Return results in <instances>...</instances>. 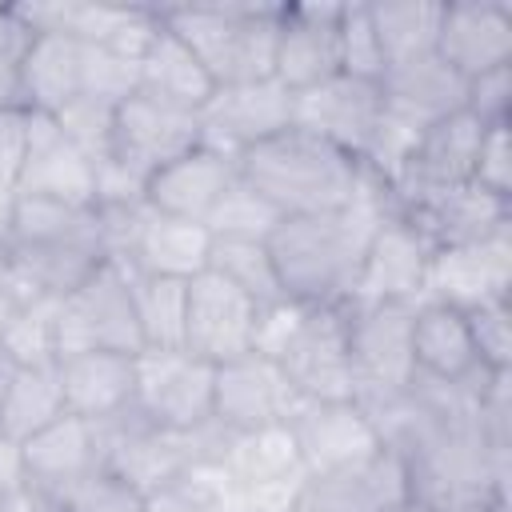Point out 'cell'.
<instances>
[{
	"label": "cell",
	"mask_w": 512,
	"mask_h": 512,
	"mask_svg": "<svg viewBox=\"0 0 512 512\" xmlns=\"http://www.w3.org/2000/svg\"><path fill=\"white\" fill-rule=\"evenodd\" d=\"M212 376L216 364L188 348L140 352L132 412L160 432H192L212 420Z\"/></svg>",
	"instance_id": "ba28073f"
},
{
	"label": "cell",
	"mask_w": 512,
	"mask_h": 512,
	"mask_svg": "<svg viewBox=\"0 0 512 512\" xmlns=\"http://www.w3.org/2000/svg\"><path fill=\"white\" fill-rule=\"evenodd\" d=\"M88 92V44L60 32H32L20 52V104L24 112L56 116Z\"/></svg>",
	"instance_id": "cb8c5ba5"
},
{
	"label": "cell",
	"mask_w": 512,
	"mask_h": 512,
	"mask_svg": "<svg viewBox=\"0 0 512 512\" xmlns=\"http://www.w3.org/2000/svg\"><path fill=\"white\" fill-rule=\"evenodd\" d=\"M368 16L388 64L436 52V32L444 16L440 0H372Z\"/></svg>",
	"instance_id": "1f68e13d"
},
{
	"label": "cell",
	"mask_w": 512,
	"mask_h": 512,
	"mask_svg": "<svg viewBox=\"0 0 512 512\" xmlns=\"http://www.w3.org/2000/svg\"><path fill=\"white\" fill-rule=\"evenodd\" d=\"M136 92L156 96L176 108H188V112H200L208 104V96L216 92V84L204 72V64L196 60V52L176 32H168L160 20L156 40L148 44V52L136 64Z\"/></svg>",
	"instance_id": "f1b7e54d"
},
{
	"label": "cell",
	"mask_w": 512,
	"mask_h": 512,
	"mask_svg": "<svg viewBox=\"0 0 512 512\" xmlns=\"http://www.w3.org/2000/svg\"><path fill=\"white\" fill-rule=\"evenodd\" d=\"M148 512H212V508L184 480H172L168 488H160V492L148 496Z\"/></svg>",
	"instance_id": "bcb514c9"
},
{
	"label": "cell",
	"mask_w": 512,
	"mask_h": 512,
	"mask_svg": "<svg viewBox=\"0 0 512 512\" xmlns=\"http://www.w3.org/2000/svg\"><path fill=\"white\" fill-rule=\"evenodd\" d=\"M412 360L420 380L468 384L484 368L476 364L468 316L444 300H420L412 308Z\"/></svg>",
	"instance_id": "83f0119b"
},
{
	"label": "cell",
	"mask_w": 512,
	"mask_h": 512,
	"mask_svg": "<svg viewBox=\"0 0 512 512\" xmlns=\"http://www.w3.org/2000/svg\"><path fill=\"white\" fill-rule=\"evenodd\" d=\"M64 416V388L56 360L48 364H16L4 396H0V428L16 440H28L32 432L48 428Z\"/></svg>",
	"instance_id": "4dcf8cb0"
},
{
	"label": "cell",
	"mask_w": 512,
	"mask_h": 512,
	"mask_svg": "<svg viewBox=\"0 0 512 512\" xmlns=\"http://www.w3.org/2000/svg\"><path fill=\"white\" fill-rule=\"evenodd\" d=\"M12 372H16V364H12L8 352L0 348V396H4V388H8V380H12Z\"/></svg>",
	"instance_id": "f907efd6"
},
{
	"label": "cell",
	"mask_w": 512,
	"mask_h": 512,
	"mask_svg": "<svg viewBox=\"0 0 512 512\" xmlns=\"http://www.w3.org/2000/svg\"><path fill=\"white\" fill-rule=\"evenodd\" d=\"M20 452H24V484L48 496H64L84 476L104 468L96 424L68 416V412L52 420L48 428L32 432L28 440H20Z\"/></svg>",
	"instance_id": "603a6c76"
},
{
	"label": "cell",
	"mask_w": 512,
	"mask_h": 512,
	"mask_svg": "<svg viewBox=\"0 0 512 512\" xmlns=\"http://www.w3.org/2000/svg\"><path fill=\"white\" fill-rule=\"evenodd\" d=\"M408 512H428V508H424V504H412V508H408Z\"/></svg>",
	"instance_id": "816d5d0a"
},
{
	"label": "cell",
	"mask_w": 512,
	"mask_h": 512,
	"mask_svg": "<svg viewBox=\"0 0 512 512\" xmlns=\"http://www.w3.org/2000/svg\"><path fill=\"white\" fill-rule=\"evenodd\" d=\"M384 68H388V60L380 52V40H376L368 4L364 0L344 4V12H340V72L380 84Z\"/></svg>",
	"instance_id": "8d00e7d4"
},
{
	"label": "cell",
	"mask_w": 512,
	"mask_h": 512,
	"mask_svg": "<svg viewBox=\"0 0 512 512\" xmlns=\"http://www.w3.org/2000/svg\"><path fill=\"white\" fill-rule=\"evenodd\" d=\"M16 196L96 208V164L56 128L52 116L28 112V140H24Z\"/></svg>",
	"instance_id": "44dd1931"
},
{
	"label": "cell",
	"mask_w": 512,
	"mask_h": 512,
	"mask_svg": "<svg viewBox=\"0 0 512 512\" xmlns=\"http://www.w3.org/2000/svg\"><path fill=\"white\" fill-rule=\"evenodd\" d=\"M160 20L176 32L216 88L272 80L280 4L264 0H208V4H160Z\"/></svg>",
	"instance_id": "277c9868"
},
{
	"label": "cell",
	"mask_w": 512,
	"mask_h": 512,
	"mask_svg": "<svg viewBox=\"0 0 512 512\" xmlns=\"http://www.w3.org/2000/svg\"><path fill=\"white\" fill-rule=\"evenodd\" d=\"M64 512H148V496L112 468H96L60 496Z\"/></svg>",
	"instance_id": "74e56055"
},
{
	"label": "cell",
	"mask_w": 512,
	"mask_h": 512,
	"mask_svg": "<svg viewBox=\"0 0 512 512\" xmlns=\"http://www.w3.org/2000/svg\"><path fill=\"white\" fill-rule=\"evenodd\" d=\"M260 304L240 288L220 280L216 272H200L188 280V312H184V348L208 364L236 360L252 352Z\"/></svg>",
	"instance_id": "e0dca14e"
},
{
	"label": "cell",
	"mask_w": 512,
	"mask_h": 512,
	"mask_svg": "<svg viewBox=\"0 0 512 512\" xmlns=\"http://www.w3.org/2000/svg\"><path fill=\"white\" fill-rule=\"evenodd\" d=\"M236 172L256 196H264L280 212V220L336 212L352 204L364 184L360 160L296 124L240 152Z\"/></svg>",
	"instance_id": "3957f363"
},
{
	"label": "cell",
	"mask_w": 512,
	"mask_h": 512,
	"mask_svg": "<svg viewBox=\"0 0 512 512\" xmlns=\"http://www.w3.org/2000/svg\"><path fill=\"white\" fill-rule=\"evenodd\" d=\"M0 508H4V512H64V508H60V496H48V492L28 488V484H24L16 496H8Z\"/></svg>",
	"instance_id": "c3c4849f"
},
{
	"label": "cell",
	"mask_w": 512,
	"mask_h": 512,
	"mask_svg": "<svg viewBox=\"0 0 512 512\" xmlns=\"http://www.w3.org/2000/svg\"><path fill=\"white\" fill-rule=\"evenodd\" d=\"M288 432L308 476L348 468L384 444L372 412L360 400H300V408L288 416Z\"/></svg>",
	"instance_id": "2e32d148"
},
{
	"label": "cell",
	"mask_w": 512,
	"mask_h": 512,
	"mask_svg": "<svg viewBox=\"0 0 512 512\" xmlns=\"http://www.w3.org/2000/svg\"><path fill=\"white\" fill-rule=\"evenodd\" d=\"M340 0L280 4L272 80L292 96L340 72Z\"/></svg>",
	"instance_id": "4fadbf2b"
},
{
	"label": "cell",
	"mask_w": 512,
	"mask_h": 512,
	"mask_svg": "<svg viewBox=\"0 0 512 512\" xmlns=\"http://www.w3.org/2000/svg\"><path fill=\"white\" fill-rule=\"evenodd\" d=\"M0 248L8 252L32 296L56 300L112 260L100 208L32 196H16L12 224Z\"/></svg>",
	"instance_id": "7a4b0ae2"
},
{
	"label": "cell",
	"mask_w": 512,
	"mask_h": 512,
	"mask_svg": "<svg viewBox=\"0 0 512 512\" xmlns=\"http://www.w3.org/2000/svg\"><path fill=\"white\" fill-rule=\"evenodd\" d=\"M380 120H384V92L376 80L336 72L324 84L292 96V124L328 140L352 160H364Z\"/></svg>",
	"instance_id": "30bf717a"
},
{
	"label": "cell",
	"mask_w": 512,
	"mask_h": 512,
	"mask_svg": "<svg viewBox=\"0 0 512 512\" xmlns=\"http://www.w3.org/2000/svg\"><path fill=\"white\" fill-rule=\"evenodd\" d=\"M220 464L240 484V492H256L272 484H300L308 476L288 424H272L256 432H228Z\"/></svg>",
	"instance_id": "f546056e"
},
{
	"label": "cell",
	"mask_w": 512,
	"mask_h": 512,
	"mask_svg": "<svg viewBox=\"0 0 512 512\" xmlns=\"http://www.w3.org/2000/svg\"><path fill=\"white\" fill-rule=\"evenodd\" d=\"M24 140H28V112L0 108V188L8 192H16V180H20Z\"/></svg>",
	"instance_id": "ee69618b"
},
{
	"label": "cell",
	"mask_w": 512,
	"mask_h": 512,
	"mask_svg": "<svg viewBox=\"0 0 512 512\" xmlns=\"http://www.w3.org/2000/svg\"><path fill=\"white\" fill-rule=\"evenodd\" d=\"M64 412L104 424L132 408L136 396V356L124 352H72L56 360Z\"/></svg>",
	"instance_id": "d4e9b609"
},
{
	"label": "cell",
	"mask_w": 512,
	"mask_h": 512,
	"mask_svg": "<svg viewBox=\"0 0 512 512\" xmlns=\"http://www.w3.org/2000/svg\"><path fill=\"white\" fill-rule=\"evenodd\" d=\"M412 308L416 304H376V300L344 304L348 360L356 376V400L364 408L388 404L420 380L412 360Z\"/></svg>",
	"instance_id": "5b68a950"
},
{
	"label": "cell",
	"mask_w": 512,
	"mask_h": 512,
	"mask_svg": "<svg viewBox=\"0 0 512 512\" xmlns=\"http://www.w3.org/2000/svg\"><path fill=\"white\" fill-rule=\"evenodd\" d=\"M308 316V304H296V300H276V304H264L260 316H256V340H252V352L268 356V360H280V352L292 344V336L300 332Z\"/></svg>",
	"instance_id": "7bdbcfd3"
},
{
	"label": "cell",
	"mask_w": 512,
	"mask_h": 512,
	"mask_svg": "<svg viewBox=\"0 0 512 512\" xmlns=\"http://www.w3.org/2000/svg\"><path fill=\"white\" fill-rule=\"evenodd\" d=\"M416 504L408 460L380 444L372 456L336 468L304 476L292 512H408Z\"/></svg>",
	"instance_id": "9c48e42d"
},
{
	"label": "cell",
	"mask_w": 512,
	"mask_h": 512,
	"mask_svg": "<svg viewBox=\"0 0 512 512\" xmlns=\"http://www.w3.org/2000/svg\"><path fill=\"white\" fill-rule=\"evenodd\" d=\"M276 224H280V212L264 196H256L240 180V172L228 184V192L220 196V204L212 208V216L204 220V228L212 236H244V240H268Z\"/></svg>",
	"instance_id": "d590c367"
},
{
	"label": "cell",
	"mask_w": 512,
	"mask_h": 512,
	"mask_svg": "<svg viewBox=\"0 0 512 512\" xmlns=\"http://www.w3.org/2000/svg\"><path fill=\"white\" fill-rule=\"evenodd\" d=\"M112 116H116V104H108L100 96H80V100L64 104L52 120L96 164V160H104L112 152Z\"/></svg>",
	"instance_id": "f35d334b"
},
{
	"label": "cell",
	"mask_w": 512,
	"mask_h": 512,
	"mask_svg": "<svg viewBox=\"0 0 512 512\" xmlns=\"http://www.w3.org/2000/svg\"><path fill=\"white\" fill-rule=\"evenodd\" d=\"M464 316H468L476 364L484 372H508L512 368V308H508V300L468 308Z\"/></svg>",
	"instance_id": "ab89813d"
},
{
	"label": "cell",
	"mask_w": 512,
	"mask_h": 512,
	"mask_svg": "<svg viewBox=\"0 0 512 512\" xmlns=\"http://www.w3.org/2000/svg\"><path fill=\"white\" fill-rule=\"evenodd\" d=\"M0 348L12 364H48L56 360V296L24 300L0 328Z\"/></svg>",
	"instance_id": "e575fe53"
},
{
	"label": "cell",
	"mask_w": 512,
	"mask_h": 512,
	"mask_svg": "<svg viewBox=\"0 0 512 512\" xmlns=\"http://www.w3.org/2000/svg\"><path fill=\"white\" fill-rule=\"evenodd\" d=\"M404 220H412L436 252V248L476 244V240H488L496 232H508L512 228V200H500V196H492L468 180V184H456V188L432 196L416 212H404Z\"/></svg>",
	"instance_id": "4316f807"
},
{
	"label": "cell",
	"mask_w": 512,
	"mask_h": 512,
	"mask_svg": "<svg viewBox=\"0 0 512 512\" xmlns=\"http://www.w3.org/2000/svg\"><path fill=\"white\" fill-rule=\"evenodd\" d=\"M508 292H512V228L476 244L432 252L424 300H444L468 312L492 300H508Z\"/></svg>",
	"instance_id": "d6986e66"
},
{
	"label": "cell",
	"mask_w": 512,
	"mask_h": 512,
	"mask_svg": "<svg viewBox=\"0 0 512 512\" xmlns=\"http://www.w3.org/2000/svg\"><path fill=\"white\" fill-rule=\"evenodd\" d=\"M108 256L112 264L128 268L132 276H164V280H192L208 268L212 232L196 220L164 216L148 204L100 212Z\"/></svg>",
	"instance_id": "52a82bcc"
},
{
	"label": "cell",
	"mask_w": 512,
	"mask_h": 512,
	"mask_svg": "<svg viewBox=\"0 0 512 512\" xmlns=\"http://www.w3.org/2000/svg\"><path fill=\"white\" fill-rule=\"evenodd\" d=\"M392 212L380 180L364 172L352 204L316 216H288L268 236V256L276 264L280 292L308 308H340L356 296L360 264L372 232Z\"/></svg>",
	"instance_id": "6da1fadb"
},
{
	"label": "cell",
	"mask_w": 512,
	"mask_h": 512,
	"mask_svg": "<svg viewBox=\"0 0 512 512\" xmlns=\"http://www.w3.org/2000/svg\"><path fill=\"white\" fill-rule=\"evenodd\" d=\"M208 272H216L220 280H228L232 288H240L248 300L276 304L284 300L280 280H276V264L268 256V240H244V236H212L208 248Z\"/></svg>",
	"instance_id": "d6a6232c"
},
{
	"label": "cell",
	"mask_w": 512,
	"mask_h": 512,
	"mask_svg": "<svg viewBox=\"0 0 512 512\" xmlns=\"http://www.w3.org/2000/svg\"><path fill=\"white\" fill-rule=\"evenodd\" d=\"M232 180H236V160L196 144L192 152L168 160L164 168H156L144 180V204L164 212V216L204 224Z\"/></svg>",
	"instance_id": "7402d4cb"
},
{
	"label": "cell",
	"mask_w": 512,
	"mask_h": 512,
	"mask_svg": "<svg viewBox=\"0 0 512 512\" xmlns=\"http://www.w3.org/2000/svg\"><path fill=\"white\" fill-rule=\"evenodd\" d=\"M300 408L296 388L284 368L260 352H244L236 360L216 364L212 376V420L228 432H256L272 424H288Z\"/></svg>",
	"instance_id": "7c38bea8"
},
{
	"label": "cell",
	"mask_w": 512,
	"mask_h": 512,
	"mask_svg": "<svg viewBox=\"0 0 512 512\" xmlns=\"http://www.w3.org/2000/svg\"><path fill=\"white\" fill-rule=\"evenodd\" d=\"M24 300H32V292H28V284L20 280V272L12 268L8 252L0 248V328L8 324V316H12Z\"/></svg>",
	"instance_id": "7dc6e473"
},
{
	"label": "cell",
	"mask_w": 512,
	"mask_h": 512,
	"mask_svg": "<svg viewBox=\"0 0 512 512\" xmlns=\"http://www.w3.org/2000/svg\"><path fill=\"white\" fill-rule=\"evenodd\" d=\"M436 56L464 80L512 64V8L504 0H452L444 4Z\"/></svg>",
	"instance_id": "ffe728a7"
},
{
	"label": "cell",
	"mask_w": 512,
	"mask_h": 512,
	"mask_svg": "<svg viewBox=\"0 0 512 512\" xmlns=\"http://www.w3.org/2000/svg\"><path fill=\"white\" fill-rule=\"evenodd\" d=\"M380 92H384V108L392 116H400L416 128H428L452 112H464L468 80L456 76L436 52H424V56L388 64L380 76Z\"/></svg>",
	"instance_id": "484cf974"
},
{
	"label": "cell",
	"mask_w": 512,
	"mask_h": 512,
	"mask_svg": "<svg viewBox=\"0 0 512 512\" xmlns=\"http://www.w3.org/2000/svg\"><path fill=\"white\" fill-rule=\"evenodd\" d=\"M300 400H356L348 328L340 308H308L300 332L276 360Z\"/></svg>",
	"instance_id": "9a60e30c"
},
{
	"label": "cell",
	"mask_w": 512,
	"mask_h": 512,
	"mask_svg": "<svg viewBox=\"0 0 512 512\" xmlns=\"http://www.w3.org/2000/svg\"><path fill=\"white\" fill-rule=\"evenodd\" d=\"M464 112H468L480 128L512 124V64H508V68H496V72H484V76H476V80H468Z\"/></svg>",
	"instance_id": "b9f144b4"
},
{
	"label": "cell",
	"mask_w": 512,
	"mask_h": 512,
	"mask_svg": "<svg viewBox=\"0 0 512 512\" xmlns=\"http://www.w3.org/2000/svg\"><path fill=\"white\" fill-rule=\"evenodd\" d=\"M200 144V116L156 96L132 92L116 104L112 116V160L148 180L168 160L192 152Z\"/></svg>",
	"instance_id": "8fae6325"
},
{
	"label": "cell",
	"mask_w": 512,
	"mask_h": 512,
	"mask_svg": "<svg viewBox=\"0 0 512 512\" xmlns=\"http://www.w3.org/2000/svg\"><path fill=\"white\" fill-rule=\"evenodd\" d=\"M196 116H200V144L236 160L252 144L292 128V92L280 88L276 80L216 88Z\"/></svg>",
	"instance_id": "5bb4252c"
},
{
	"label": "cell",
	"mask_w": 512,
	"mask_h": 512,
	"mask_svg": "<svg viewBox=\"0 0 512 512\" xmlns=\"http://www.w3.org/2000/svg\"><path fill=\"white\" fill-rule=\"evenodd\" d=\"M136 296V320L144 352H168L184 348V312H188V280H164V276H132Z\"/></svg>",
	"instance_id": "836d02e7"
},
{
	"label": "cell",
	"mask_w": 512,
	"mask_h": 512,
	"mask_svg": "<svg viewBox=\"0 0 512 512\" xmlns=\"http://www.w3.org/2000/svg\"><path fill=\"white\" fill-rule=\"evenodd\" d=\"M0 512H4V508H0Z\"/></svg>",
	"instance_id": "f5cc1de1"
},
{
	"label": "cell",
	"mask_w": 512,
	"mask_h": 512,
	"mask_svg": "<svg viewBox=\"0 0 512 512\" xmlns=\"http://www.w3.org/2000/svg\"><path fill=\"white\" fill-rule=\"evenodd\" d=\"M428 264H432V244L424 240V232L400 212H388L368 240L352 300L420 304L428 292Z\"/></svg>",
	"instance_id": "ac0fdd59"
},
{
	"label": "cell",
	"mask_w": 512,
	"mask_h": 512,
	"mask_svg": "<svg viewBox=\"0 0 512 512\" xmlns=\"http://www.w3.org/2000/svg\"><path fill=\"white\" fill-rule=\"evenodd\" d=\"M72 352H144L128 268L108 260L56 300V360Z\"/></svg>",
	"instance_id": "8992f818"
},
{
	"label": "cell",
	"mask_w": 512,
	"mask_h": 512,
	"mask_svg": "<svg viewBox=\"0 0 512 512\" xmlns=\"http://www.w3.org/2000/svg\"><path fill=\"white\" fill-rule=\"evenodd\" d=\"M24 488V452L20 440L0 428V504Z\"/></svg>",
	"instance_id": "f6af8a7d"
},
{
	"label": "cell",
	"mask_w": 512,
	"mask_h": 512,
	"mask_svg": "<svg viewBox=\"0 0 512 512\" xmlns=\"http://www.w3.org/2000/svg\"><path fill=\"white\" fill-rule=\"evenodd\" d=\"M28 28L16 20V12H12V4H0V48H12V52H24V44H28Z\"/></svg>",
	"instance_id": "681fc988"
},
{
	"label": "cell",
	"mask_w": 512,
	"mask_h": 512,
	"mask_svg": "<svg viewBox=\"0 0 512 512\" xmlns=\"http://www.w3.org/2000/svg\"><path fill=\"white\" fill-rule=\"evenodd\" d=\"M512 124H492L480 132V148H476V168H472V184H480L484 192L512 200V140H508Z\"/></svg>",
	"instance_id": "60d3db41"
}]
</instances>
